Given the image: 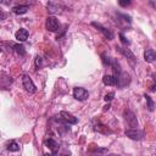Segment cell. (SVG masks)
I'll list each match as a JSON object with an SVG mask.
<instances>
[{
  "mask_svg": "<svg viewBox=\"0 0 156 156\" xmlns=\"http://www.w3.org/2000/svg\"><path fill=\"white\" fill-rule=\"evenodd\" d=\"M58 122H63V123H66V124H76L77 122H78V119L74 117V116H72L71 113H68V112H66V111H61L60 112V116H57V118H56Z\"/></svg>",
  "mask_w": 156,
  "mask_h": 156,
  "instance_id": "1",
  "label": "cell"
},
{
  "mask_svg": "<svg viewBox=\"0 0 156 156\" xmlns=\"http://www.w3.org/2000/svg\"><path fill=\"white\" fill-rule=\"evenodd\" d=\"M22 84H23V88L28 91V93H35L37 88L33 83V80L30 79V77L28 74H23L22 76Z\"/></svg>",
  "mask_w": 156,
  "mask_h": 156,
  "instance_id": "2",
  "label": "cell"
},
{
  "mask_svg": "<svg viewBox=\"0 0 156 156\" xmlns=\"http://www.w3.org/2000/svg\"><path fill=\"white\" fill-rule=\"evenodd\" d=\"M88 96H89V93H88L87 89L80 88V87H77V88L73 89V98L74 99L79 100V101H84V100L88 99Z\"/></svg>",
  "mask_w": 156,
  "mask_h": 156,
  "instance_id": "3",
  "label": "cell"
},
{
  "mask_svg": "<svg viewBox=\"0 0 156 156\" xmlns=\"http://www.w3.org/2000/svg\"><path fill=\"white\" fill-rule=\"evenodd\" d=\"M99 32H101L102 33V35L106 38V39H108V40H111V39H113V33H112V30L111 29H108V28H106V27H104V26H101L100 23H96V22H93L91 23Z\"/></svg>",
  "mask_w": 156,
  "mask_h": 156,
  "instance_id": "4",
  "label": "cell"
},
{
  "mask_svg": "<svg viewBox=\"0 0 156 156\" xmlns=\"http://www.w3.org/2000/svg\"><path fill=\"white\" fill-rule=\"evenodd\" d=\"M58 27H60V23H58V21H57L56 17L50 16V17L46 18V29H48V30H50V32H56V30L58 29Z\"/></svg>",
  "mask_w": 156,
  "mask_h": 156,
  "instance_id": "5",
  "label": "cell"
},
{
  "mask_svg": "<svg viewBox=\"0 0 156 156\" xmlns=\"http://www.w3.org/2000/svg\"><path fill=\"white\" fill-rule=\"evenodd\" d=\"M124 117H126V121L129 124V127H132V128L138 127V119H136L135 115L130 110H126L124 111Z\"/></svg>",
  "mask_w": 156,
  "mask_h": 156,
  "instance_id": "6",
  "label": "cell"
},
{
  "mask_svg": "<svg viewBox=\"0 0 156 156\" xmlns=\"http://www.w3.org/2000/svg\"><path fill=\"white\" fill-rule=\"evenodd\" d=\"M126 135H127L128 138L133 139V140H140V139H143L144 133H143L141 130L136 129V128H132V129L126 130Z\"/></svg>",
  "mask_w": 156,
  "mask_h": 156,
  "instance_id": "7",
  "label": "cell"
},
{
  "mask_svg": "<svg viewBox=\"0 0 156 156\" xmlns=\"http://www.w3.org/2000/svg\"><path fill=\"white\" fill-rule=\"evenodd\" d=\"M117 84L122 88V87H124V85H127L129 82H130V78H129V74L128 73H126V72H121L117 77Z\"/></svg>",
  "mask_w": 156,
  "mask_h": 156,
  "instance_id": "8",
  "label": "cell"
},
{
  "mask_svg": "<svg viewBox=\"0 0 156 156\" xmlns=\"http://www.w3.org/2000/svg\"><path fill=\"white\" fill-rule=\"evenodd\" d=\"M45 144H46V146L51 150L52 155H57V152H58V144H57L56 140H54L52 138H49V139H46Z\"/></svg>",
  "mask_w": 156,
  "mask_h": 156,
  "instance_id": "9",
  "label": "cell"
},
{
  "mask_svg": "<svg viewBox=\"0 0 156 156\" xmlns=\"http://www.w3.org/2000/svg\"><path fill=\"white\" fill-rule=\"evenodd\" d=\"M15 37H16V39H17L18 41H26L27 38H28V30L24 29V28H20V29L16 32Z\"/></svg>",
  "mask_w": 156,
  "mask_h": 156,
  "instance_id": "10",
  "label": "cell"
},
{
  "mask_svg": "<svg viewBox=\"0 0 156 156\" xmlns=\"http://www.w3.org/2000/svg\"><path fill=\"white\" fill-rule=\"evenodd\" d=\"M144 58H145V61L149 62V63L154 62L155 58H156L155 50H154V49H147V50H145V52H144Z\"/></svg>",
  "mask_w": 156,
  "mask_h": 156,
  "instance_id": "11",
  "label": "cell"
},
{
  "mask_svg": "<svg viewBox=\"0 0 156 156\" xmlns=\"http://www.w3.org/2000/svg\"><path fill=\"white\" fill-rule=\"evenodd\" d=\"M28 10H29L28 5H16V6L12 7V12L16 13V15H23V13H26Z\"/></svg>",
  "mask_w": 156,
  "mask_h": 156,
  "instance_id": "12",
  "label": "cell"
},
{
  "mask_svg": "<svg viewBox=\"0 0 156 156\" xmlns=\"http://www.w3.org/2000/svg\"><path fill=\"white\" fill-rule=\"evenodd\" d=\"M117 50L123 55V56H126L127 58H129L130 61H134L135 60V56L133 55V52L129 50V49H124V48H121V46H117Z\"/></svg>",
  "mask_w": 156,
  "mask_h": 156,
  "instance_id": "13",
  "label": "cell"
},
{
  "mask_svg": "<svg viewBox=\"0 0 156 156\" xmlns=\"http://www.w3.org/2000/svg\"><path fill=\"white\" fill-rule=\"evenodd\" d=\"M102 82H104L105 85H116L117 84V78H116V76L106 74V76H104Z\"/></svg>",
  "mask_w": 156,
  "mask_h": 156,
  "instance_id": "14",
  "label": "cell"
},
{
  "mask_svg": "<svg viewBox=\"0 0 156 156\" xmlns=\"http://www.w3.org/2000/svg\"><path fill=\"white\" fill-rule=\"evenodd\" d=\"M110 66L112 67V69H113V72H115V74H119L122 71H121V66H119V63H118V61L116 60V58H112L111 61H110Z\"/></svg>",
  "mask_w": 156,
  "mask_h": 156,
  "instance_id": "15",
  "label": "cell"
},
{
  "mask_svg": "<svg viewBox=\"0 0 156 156\" xmlns=\"http://www.w3.org/2000/svg\"><path fill=\"white\" fill-rule=\"evenodd\" d=\"M94 130L95 132H100V133H104V134H108V133H111V130L106 127V126H104V124H100V123H98L95 127H94Z\"/></svg>",
  "mask_w": 156,
  "mask_h": 156,
  "instance_id": "16",
  "label": "cell"
},
{
  "mask_svg": "<svg viewBox=\"0 0 156 156\" xmlns=\"http://www.w3.org/2000/svg\"><path fill=\"white\" fill-rule=\"evenodd\" d=\"M60 7H61V5L58 2H49L48 4V9L50 12H56V11H58Z\"/></svg>",
  "mask_w": 156,
  "mask_h": 156,
  "instance_id": "17",
  "label": "cell"
},
{
  "mask_svg": "<svg viewBox=\"0 0 156 156\" xmlns=\"http://www.w3.org/2000/svg\"><path fill=\"white\" fill-rule=\"evenodd\" d=\"M7 150H9V151H18V150H20V145H18L15 140H12V141H10V143L7 144Z\"/></svg>",
  "mask_w": 156,
  "mask_h": 156,
  "instance_id": "18",
  "label": "cell"
},
{
  "mask_svg": "<svg viewBox=\"0 0 156 156\" xmlns=\"http://www.w3.org/2000/svg\"><path fill=\"white\" fill-rule=\"evenodd\" d=\"M13 49H15V51H16L18 55H21V56H24V55H26V50H24L23 45L16 44V45H13Z\"/></svg>",
  "mask_w": 156,
  "mask_h": 156,
  "instance_id": "19",
  "label": "cell"
},
{
  "mask_svg": "<svg viewBox=\"0 0 156 156\" xmlns=\"http://www.w3.org/2000/svg\"><path fill=\"white\" fill-rule=\"evenodd\" d=\"M145 99H146V101H147V108L150 110V111H154V101H152V99L149 96V95H146L145 94Z\"/></svg>",
  "mask_w": 156,
  "mask_h": 156,
  "instance_id": "20",
  "label": "cell"
},
{
  "mask_svg": "<svg viewBox=\"0 0 156 156\" xmlns=\"http://www.w3.org/2000/svg\"><path fill=\"white\" fill-rule=\"evenodd\" d=\"M101 58H102V63H104V66H110V57L104 52V54H101Z\"/></svg>",
  "mask_w": 156,
  "mask_h": 156,
  "instance_id": "21",
  "label": "cell"
},
{
  "mask_svg": "<svg viewBox=\"0 0 156 156\" xmlns=\"http://www.w3.org/2000/svg\"><path fill=\"white\" fill-rule=\"evenodd\" d=\"M43 65V61H41V57L40 56H37L35 57V66H37V69H39Z\"/></svg>",
  "mask_w": 156,
  "mask_h": 156,
  "instance_id": "22",
  "label": "cell"
},
{
  "mask_svg": "<svg viewBox=\"0 0 156 156\" xmlns=\"http://www.w3.org/2000/svg\"><path fill=\"white\" fill-rule=\"evenodd\" d=\"M119 38H121V41H122L123 44H127V45H129V44H130V41H129L124 35H123V33H119Z\"/></svg>",
  "mask_w": 156,
  "mask_h": 156,
  "instance_id": "23",
  "label": "cell"
},
{
  "mask_svg": "<svg viewBox=\"0 0 156 156\" xmlns=\"http://www.w3.org/2000/svg\"><path fill=\"white\" fill-rule=\"evenodd\" d=\"M113 96H115V94H113V93H108V94H106V95H105V98H104V99H105V101H111V100L113 99Z\"/></svg>",
  "mask_w": 156,
  "mask_h": 156,
  "instance_id": "24",
  "label": "cell"
},
{
  "mask_svg": "<svg viewBox=\"0 0 156 156\" xmlns=\"http://www.w3.org/2000/svg\"><path fill=\"white\" fill-rule=\"evenodd\" d=\"M130 4V1H119V5L121 6H127V5H129Z\"/></svg>",
  "mask_w": 156,
  "mask_h": 156,
  "instance_id": "25",
  "label": "cell"
},
{
  "mask_svg": "<svg viewBox=\"0 0 156 156\" xmlns=\"http://www.w3.org/2000/svg\"><path fill=\"white\" fill-rule=\"evenodd\" d=\"M107 156H119V155H115V154H111V155H107Z\"/></svg>",
  "mask_w": 156,
  "mask_h": 156,
  "instance_id": "26",
  "label": "cell"
},
{
  "mask_svg": "<svg viewBox=\"0 0 156 156\" xmlns=\"http://www.w3.org/2000/svg\"><path fill=\"white\" fill-rule=\"evenodd\" d=\"M2 51V45H1V43H0V52Z\"/></svg>",
  "mask_w": 156,
  "mask_h": 156,
  "instance_id": "27",
  "label": "cell"
},
{
  "mask_svg": "<svg viewBox=\"0 0 156 156\" xmlns=\"http://www.w3.org/2000/svg\"><path fill=\"white\" fill-rule=\"evenodd\" d=\"M44 156H52V155H49V154H44Z\"/></svg>",
  "mask_w": 156,
  "mask_h": 156,
  "instance_id": "28",
  "label": "cell"
},
{
  "mask_svg": "<svg viewBox=\"0 0 156 156\" xmlns=\"http://www.w3.org/2000/svg\"><path fill=\"white\" fill-rule=\"evenodd\" d=\"M62 156H67V155H62Z\"/></svg>",
  "mask_w": 156,
  "mask_h": 156,
  "instance_id": "29",
  "label": "cell"
}]
</instances>
